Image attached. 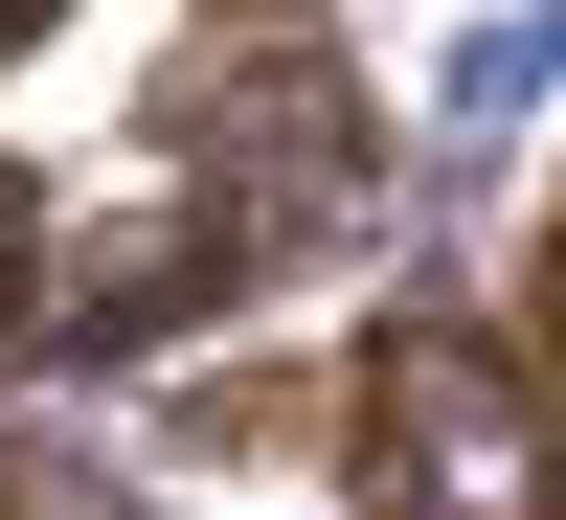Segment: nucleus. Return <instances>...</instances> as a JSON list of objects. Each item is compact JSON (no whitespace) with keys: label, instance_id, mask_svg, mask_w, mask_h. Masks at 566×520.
I'll use <instances>...</instances> for the list:
<instances>
[{"label":"nucleus","instance_id":"20e7f679","mask_svg":"<svg viewBox=\"0 0 566 520\" xmlns=\"http://www.w3.org/2000/svg\"><path fill=\"white\" fill-rule=\"evenodd\" d=\"M23 272H45V181L0 159V340H23Z\"/></svg>","mask_w":566,"mask_h":520},{"label":"nucleus","instance_id":"7ed1b4c3","mask_svg":"<svg viewBox=\"0 0 566 520\" xmlns=\"http://www.w3.org/2000/svg\"><path fill=\"white\" fill-rule=\"evenodd\" d=\"M0 520H136V476H91L69 431H0Z\"/></svg>","mask_w":566,"mask_h":520},{"label":"nucleus","instance_id":"39448f33","mask_svg":"<svg viewBox=\"0 0 566 520\" xmlns=\"http://www.w3.org/2000/svg\"><path fill=\"white\" fill-rule=\"evenodd\" d=\"M45 23H69V0H0V68H23V45H45Z\"/></svg>","mask_w":566,"mask_h":520},{"label":"nucleus","instance_id":"f03ea898","mask_svg":"<svg viewBox=\"0 0 566 520\" xmlns=\"http://www.w3.org/2000/svg\"><path fill=\"white\" fill-rule=\"evenodd\" d=\"M340 498H363V520H544V340H476L453 295L363 317Z\"/></svg>","mask_w":566,"mask_h":520},{"label":"nucleus","instance_id":"f257e3e1","mask_svg":"<svg viewBox=\"0 0 566 520\" xmlns=\"http://www.w3.org/2000/svg\"><path fill=\"white\" fill-rule=\"evenodd\" d=\"M340 204H363V91L340 68H181L159 136H136V204L91 226L69 272H23V340L136 362V340H181V317H227L250 272H295Z\"/></svg>","mask_w":566,"mask_h":520}]
</instances>
